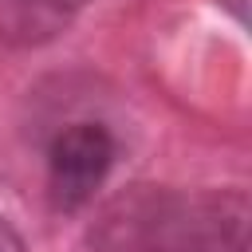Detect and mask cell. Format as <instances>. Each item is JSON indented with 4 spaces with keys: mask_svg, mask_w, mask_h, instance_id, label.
Segmentation results:
<instances>
[{
    "mask_svg": "<svg viewBox=\"0 0 252 252\" xmlns=\"http://www.w3.org/2000/svg\"><path fill=\"white\" fill-rule=\"evenodd\" d=\"M0 252H24V240H20V232L0 217Z\"/></svg>",
    "mask_w": 252,
    "mask_h": 252,
    "instance_id": "cell-3",
    "label": "cell"
},
{
    "mask_svg": "<svg viewBox=\"0 0 252 252\" xmlns=\"http://www.w3.org/2000/svg\"><path fill=\"white\" fill-rule=\"evenodd\" d=\"M114 165V138L102 122H71L47 150V189L55 209H83Z\"/></svg>",
    "mask_w": 252,
    "mask_h": 252,
    "instance_id": "cell-1",
    "label": "cell"
},
{
    "mask_svg": "<svg viewBox=\"0 0 252 252\" xmlns=\"http://www.w3.org/2000/svg\"><path fill=\"white\" fill-rule=\"evenodd\" d=\"M91 0H0V35L35 43L55 35Z\"/></svg>",
    "mask_w": 252,
    "mask_h": 252,
    "instance_id": "cell-2",
    "label": "cell"
}]
</instances>
